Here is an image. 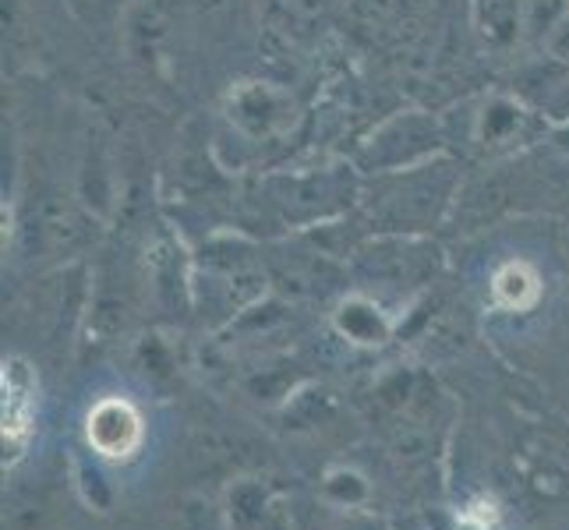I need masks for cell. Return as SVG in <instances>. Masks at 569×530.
Here are the masks:
<instances>
[{"mask_svg": "<svg viewBox=\"0 0 569 530\" xmlns=\"http://www.w3.org/2000/svg\"><path fill=\"white\" fill-rule=\"evenodd\" d=\"M86 436L100 457L128 460L142 446V414L124 397H107L89 410Z\"/></svg>", "mask_w": 569, "mask_h": 530, "instance_id": "3", "label": "cell"}, {"mask_svg": "<svg viewBox=\"0 0 569 530\" xmlns=\"http://www.w3.org/2000/svg\"><path fill=\"white\" fill-rule=\"evenodd\" d=\"M36 414V376L26 358L4 361V449L11 460L22 457Z\"/></svg>", "mask_w": 569, "mask_h": 530, "instance_id": "5", "label": "cell"}, {"mask_svg": "<svg viewBox=\"0 0 569 530\" xmlns=\"http://www.w3.org/2000/svg\"><path fill=\"white\" fill-rule=\"evenodd\" d=\"M457 530H488V527H485V523H478V520H463Z\"/></svg>", "mask_w": 569, "mask_h": 530, "instance_id": "11", "label": "cell"}, {"mask_svg": "<svg viewBox=\"0 0 569 530\" xmlns=\"http://www.w3.org/2000/svg\"><path fill=\"white\" fill-rule=\"evenodd\" d=\"M332 326H337V332H343V337L358 347H379L389 340V332H392V326L379 311V304L368 301V298H347L337 308V316H332Z\"/></svg>", "mask_w": 569, "mask_h": 530, "instance_id": "6", "label": "cell"}, {"mask_svg": "<svg viewBox=\"0 0 569 530\" xmlns=\"http://www.w3.org/2000/svg\"><path fill=\"white\" fill-rule=\"evenodd\" d=\"M322 492H326V499L340 502V506H355V502H365L368 484L358 470H332L322 484Z\"/></svg>", "mask_w": 569, "mask_h": 530, "instance_id": "10", "label": "cell"}, {"mask_svg": "<svg viewBox=\"0 0 569 530\" xmlns=\"http://www.w3.org/2000/svg\"><path fill=\"white\" fill-rule=\"evenodd\" d=\"M442 146V128L425 113H400L386 121L371 139L361 146L358 163L368 173H400L415 170L436 160V152Z\"/></svg>", "mask_w": 569, "mask_h": 530, "instance_id": "1", "label": "cell"}, {"mask_svg": "<svg viewBox=\"0 0 569 530\" xmlns=\"http://www.w3.org/2000/svg\"><path fill=\"white\" fill-rule=\"evenodd\" d=\"M266 506H269L266 488H262V484H254V481H241V484L230 492V520H233V527L251 530L254 523H262Z\"/></svg>", "mask_w": 569, "mask_h": 530, "instance_id": "9", "label": "cell"}, {"mask_svg": "<svg viewBox=\"0 0 569 530\" xmlns=\"http://www.w3.org/2000/svg\"><path fill=\"white\" fill-rule=\"evenodd\" d=\"M531 121V110L517 100H506V96H496L488 100L485 110L478 113V142L481 146H506V142H517L520 131Z\"/></svg>", "mask_w": 569, "mask_h": 530, "instance_id": "7", "label": "cell"}, {"mask_svg": "<svg viewBox=\"0 0 569 530\" xmlns=\"http://www.w3.org/2000/svg\"><path fill=\"white\" fill-rule=\"evenodd\" d=\"M492 293L496 301L509 311H523L538 301L541 283H538V272L527 266V262H506L496 277H492Z\"/></svg>", "mask_w": 569, "mask_h": 530, "instance_id": "8", "label": "cell"}, {"mask_svg": "<svg viewBox=\"0 0 569 530\" xmlns=\"http://www.w3.org/2000/svg\"><path fill=\"white\" fill-rule=\"evenodd\" d=\"M559 4H566V8H569V0H559Z\"/></svg>", "mask_w": 569, "mask_h": 530, "instance_id": "13", "label": "cell"}, {"mask_svg": "<svg viewBox=\"0 0 569 530\" xmlns=\"http://www.w3.org/2000/svg\"><path fill=\"white\" fill-rule=\"evenodd\" d=\"M355 191H358L355 177L343 170H326L322 177H280V181H272V199L287 209V216H305L301 209H308V220L340 212L343 199L350 202Z\"/></svg>", "mask_w": 569, "mask_h": 530, "instance_id": "2", "label": "cell"}, {"mask_svg": "<svg viewBox=\"0 0 569 530\" xmlns=\"http://www.w3.org/2000/svg\"><path fill=\"white\" fill-rule=\"evenodd\" d=\"M103 4H117V0H103Z\"/></svg>", "mask_w": 569, "mask_h": 530, "instance_id": "12", "label": "cell"}, {"mask_svg": "<svg viewBox=\"0 0 569 530\" xmlns=\"http://www.w3.org/2000/svg\"><path fill=\"white\" fill-rule=\"evenodd\" d=\"M230 121L238 124L248 139H269L290 124V100L283 92L269 89V86H241L238 92H230Z\"/></svg>", "mask_w": 569, "mask_h": 530, "instance_id": "4", "label": "cell"}]
</instances>
